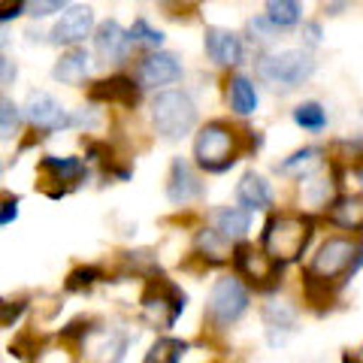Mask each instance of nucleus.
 <instances>
[{"mask_svg": "<svg viewBox=\"0 0 363 363\" xmlns=\"http://www.w3.org/2000/svg\"><path fill=\"white\" fill-rule=\"evenodd\" d=\"M309 240H312V221L297 212L272 215L264 227V252L276 260L279 267L300 260Z\"/></svg>", "mask_w": 363, "mask_h": 363, "instance_id": "1", "label": "nucleus"}, {"mask_svg": "<svg viewBox=\"0 0 363 363\" xmlns=\"http://www.w3.org/2000/svg\"><path fill=\"white\" fill-rule=\"evenodd\" d=\"M43 169L45 173H52L55 182H70V185H76L79 179L85 176V164L79 161V157H43Z\"/></svg>", "mask_w": 363, "mask_h": 363, "instance_id": "22", "label": "nucleus"}, {"mask_svg": "<svg viewBox=\"0 0 363 363\" xmlns=\"http://www.w3.org/2000/svg\"><path fill=\"white\" fill-rule=\"evenodd\" d=\"M18 124H21V109L6 94H0V143L13 140L18 133Z\"/></svg>", "mask_w": 363, "mask_h": 363, "instance_id": "28", "label": "nucleus"}, {"mask_svg": "<svg viewBox=\"0 0 363 363\" xmlns=\"http://www.w3.org/2000/svg\"><path fill=\"white\" fill-rule=\"evenodd\" d=\"M130 45H133L130 30H124L116 18L104 21V25L97 28V33H94V49H97V55H100V61H106V64H121V61H128Z\"/></svg>", "mask_w": 363, "mask_h": 363, "instance_id": "11", "label": "nucleus"}, {"mask_svg": "<svg viewBox=\"0 0 363 363\" xmlns=\"http://www.w3.org/2000/svg\"><path fill=\"white\" fill-rule=\"evenodd\" d=\"M230 257H233L236 272H240L242 279H252V281H269V279H276L279 269H281L267 252H257L252 245H236V252Z\"/></svg>", "mask_w": 363, "mask_h": 363, "instance_id": "12", "label": "nucleus"}, {"mask_svg": "<svg viewBox=\"0 0 363 363\" xmlns=\"http://www.w3.org/2000/svg\"><path fill=\"white\" fill-rule=\"evenodd\" d=\"M21 312H25V303H18V300H0V327H13Z\"/></svg>", "mask_w": 363, "mask_h": 363, "instance_id": "34", "label": "nucleus"}, {"mask_svg": "<svg viewBox=\"0 0 363 363\" xmlns=\"http://www.w3.org/2000/svg\"><path fill=\"white\" fill-rule=\"evenodd\" d=\"M67 4L70 0H25V13L30 18H49L55 13H61V9H67Z\"/></svg>", "mask_w": 363, "mask_h": 363, "instance_id": "31", "label": "nucleus"}, {"mask_svg": "<svg viewBox=\"0 0 363 363\" xmlns=\"http://www.w3.org/2000/svg\"><path fill=\"white\" fill-rule=\"evenodd\" d=\"M264 324L269 330L272 345L285 342V336L297 330V309L288 306V303H281V300H272V303L264 306Z\"/></svg>", "mask_w": 363, "mask_h": 363, "instance_id": "17", "label": "nucleus"}, {"mask_svg": "<svg viewBox=\"0 0 363 363\" xmlns=\"http://www.w3.org/2000/svg\"><path fill=\"white\" fill-rule=\"evenodd\" d=\"M354 176L360 179V191H363V167H357V169H354Z\"/></svg>", "mask_w": 363, "mask_h": 363, "instance_id": "41", "label": "nucleus"}, {"mask_svg": "<svg viewBox=\"0 0 363 363\" xmlns=\"http://www.w3.org/2000/svg\"><path fill=\"white\" fill-rule=\"evenodd\" d=\"M152 121H155V130L164 140H182V136L194 130L197 106L185 91H161L152 100Z\"/></svg>", "mask_w": 363, "mask_h": 363, "instance_id": "3", "label": "nucleus"}, {"mask_svg": "<svg viewBox=\"0 0 363 363\" xmlns=\"http://www.w3.org/2000/svg\"><path fill=\"white\" fill-rule=\"evenodd\" d=\"M203 45H206V55H209V58L218 64V67H236V64L242 61V40L236 37L233 30L206 28Z\"/></svg>", "mask_w": 363, "mask_h": 363, "instance_id": "14", "label": "nucleus"}, {"mask_svg": "<svg viewBox=\"0 0 363 363\" xmlns=\"http://www.w3.org/2000/svg\"><path fill=\"white\" fill-rule=\"evenodd\" d=\"M330 218L339 227H345V230H363V197L360 194H351V197L336 200Z\"/></svg>", "mask_w": 363, "mask_h": 363, "instance_id": "21", "label": "nucleus"}, {"mask_svg": "<svg viewBox=\"0 0 363 363\" xmlns=\"http://www.w3.org/2000/svg\"><path fill=\"white\" fill-rule=\"evenodd\" d=\"M197 248L209 264H224V260H230V240H227L221 230H215V227L212 230H203L197 236Z\"/></svg>", "mask_w": 363, "mask_h": 363, "instance_id": "23", "label": "nucleus"}, {"mask_svg": "<svg viewBox=\"0 0 363 363\" xmlns=\"http://www.w3.org/2000/svg\"><path fill=\"white\" fill-rule=\"evenodd\" d=\"M182 79V61L173 52H152L140 61V85L143 88H164Z\"/></svg>", "mask_w": 363, "mask_h": 363, "instance_id": "9", "label": "nucleus"}, {"mask_svg": "<svg viewBox=\"0 0 363 363\" xmlns=\"http://www.w3.org/2000/svg\"><path fill=\"white\" fill-rule=\"evenodd\" d=\"M303 43L309 45V49H315V45L321 43V25H318V21H306L303 25Z\"/></svg>", "mask_w": 363, "mask_h": 363, "instance_id": "37", "label": "nucleus"}, {"mask_svg": "<svg viewBox=\"0 0 363 363\" xmlns=\"http://www.w3.org/2000/svg\"><path fill=\"white\" fill-rule=\"evenodd\" d=\"M203 194V185L197 173L191 169L188 161H182V157H176L173 167H169V179H167V197L173 206H185V203L197 200Z\"/></svg>", "mask_w": 363, "mask_h": 363, "instance_id": "13", "label": "nucleus"}, {"mask_svg": "<svg viewBox=\"0 0 363 363\" xmlns=\"http://www.w3.org/2000/svg\"><path fill=\"white\" fill-rule=\"evenodd\" d=\"M94 281H100V269H94V267L73 269L70 279H67V291H88Z\"/></svg>", "mask_w": 363, "mask_h": 363, "instance_id": "32", "label": "nucleus"}, {"mask_svg": "<svg viewBox=\"0 0 363 363\" xmlns=\"http://www.w3.org/2000/svg\"><path fill=\"white\" fill-rule=\"evenodd\" d=\"M94 30V9L91 6H70L52 28V40L58 45H79Z\"/></svg>", "mask_w": 363, "mask_h": 363, "instance_id": "10", "label": "nucleus"}, {"mask_svg": "<svg viewBox=\"0 0 363 363\" xmlns=\"http://www.w3.org/2000/svg\"><path fill=\"white\" fill-rule=\"evenodd\" d=\"M354 257H357V245L351 240H342V236H333V240H327L321 248H318V255L312 257L309 269H306V279L330 285L333 279L348 276Z\"/></svg>", "mask_w": 363, "mask_h": 363, "instance_id": "6", "label": "nucleus"}, {"mask_svg": "<svg viewBox=\"0 0 363 363\" xmlns=\"http://www.w3.org/2000/svg\"><path fill=\"white\" fill-rule=\"evenodd\" d=\"M194 157L206 173H224L236 164V133L224 121H212L200 128L194 140Z\"/></svg>", "mask_w": 363, "mask_h": 363, "instance_id": "4", "label": "nucleus"}, {"mask_svg": "<svg viewBox=\"0 0 363 363\" xmlns=\"http://www.w3.org/2000/svg\"><path fill=\"white\" fill-rule=\"evenodd\" d=\"M9 45V30H6V21H0V49Z\"/></svg>", "mask_w": 363, "mask_h": 363, "instance_id": "40", "label": "nucleus"}, {"mask_svg": "<svg viewBox=\"0 0 363 363\" xmlns=\"http://www.w3.org/2000/svg\"><path fill=\"white\" fill-rule=\"evenodd\" d=\"M91 70V55L79 45H70V52L61 55V61L52 67V76L64 85H82Z\"/></svg>", "mask_w": 363, "mask_h": 363, "instance_id": "18", "label": "nucleus"}, {"mask_svg": "<svg viewBox=\"0 0 363 363\" xmlns=\"http://www.w3.org/2000/svg\"><path fill=\"white\" fill-rule=\"evenodd\" d=\"M188 345L182 342V339H161V342H155V348L145 354V360H164V363H176L185 357Z\"/></svg>", "mask_w": 363, "mask_h": 363, "instance_id": "29", "label": "nucleus"}, {"mask_svg": "<svg viewBox=\"0 0 363 363\" xmlns=\"http://www.w3.org/2000/svg\"><path fill=\"white\" fill-rule=\"evenodd\" d=\"M18 218V197H6L0 203V227L4 224H13Z\"/></svg>", "mask_w": 363, "mask_h": 363, "instance_id": "35", "label": "nucleus"}, {"mask_svg": "<svg viewBox=\"0 0 363 363\" xmlns=\"http://www.w3.org/2000/svg\"><path fill=\"white\" fill-rule=\"evenodd\" d=\"M88 97L97 100V104L136 106V100H140V85H136L133 79H128V76H112V79H104V82L91 85Z\"/></svg>", "mask_w": 363, "mask_h": 363, "instance_id": "15", "label": "nucleus"}, {"mask_svg": "<svg viewBox=\"0 0 363 363\" xmlns=\"http://www.w3.org/2000/svg\"><path fill=\"white\" fill-rule=\"evenodd\" d=\"M276 30H279V28L272 25L267 16H257V18L248 21V33H252V40H257V43H269Z\"/></svg>", "mask_w": 363, "mask_h": 363, "instance_id": "33", "label": "nucleus"}, {"mask_svg": "<svg viewBox=\"0 0 363 363\" xmlns=\"http://www.w3.org/2000/svg\"><path fill=\"white\" fill-rule=\"evenodd\" d=\"M248 303L252 300H248V291H245L242 281L236 276H224V279L215 281V288L209 294V306H206L209 321L224 330V327L236 324L248 312Z\"/></svg>", "mask_w": 363, "mask_h": 363, "instance_id": "5", "label": "nucleus"}, {"mask_svg": "<svg viewBox=\"0 0 363 363\" xmlns=\"http://www.w3.org/2000/svg\"><path fill=\"white\" fill-rule=\"evenodd\" d=\"M130 37H133V43H143V45H149V49H161V45H164V33L155 30L145 18L133 21V25H130Z\"/></svg>", "mask_w": 363, "mask_h": 363, "instance_id": "30", "label": "nucleus"}, {"mask_svg": "<svg viewBox=\"0 0 363 363\" xmlns=\"http://www.w3.org/2000/svg\"><path fill=\"white\" fill-rule=\"evenodd\" d=\"M252 227V212L242 209V206H224L215 212V230H221L227 240H242Z\"/></svg>", "mask_w": 363, "mask_h": 363, "instance_id": "20", "label": "nucleus"}, {"mask_svg": "<svg viewBox=\"0 0 363 363\" xmlns=\"http://www.w3.org/2000/svg\"><path fill=\"white\" fill-rule=\"evenodd\" d=\"M227 100L236 116H252L257 109V88L248 76H230L227 82Z\"/></svg>", "mask_w": 363, "mask_h": 363, "instance_id": "19", "label": "nucleus"}, {"mask_svg": "<svg viewBox=\"0 0 363 363\" xmlns=\"http://www.w3.org/2000/svg\"><path fill=\"white\" fill-rule=\"evenodd\" d=\"M255 73L260 82H267L272 88L291 91L303 85L306 79L315 73V58L306 49H281V52H267L260 55L255 64Z\"/></svg>", "mask_w": 363, "mask_h": 363, "instance_id": "2", "label": "nucleus"}, {"mask_svg": "<svg viewBox=\"0 0 363 363\" xmlns=\"http://www.w3.org/2000/svg\"><path fill=\"white\" fill-rule=\"evenodd\" d=\"M143 309H145V318L164 330V315L161 312L167 309L169 318H173V324H176V318L185 312V294H182L176 285H169V281L157 279L155 285L149 288V294L143 297Z\"/></svg>", "mask_w": 363, "mask_h": 363, "instance_id": "8", "label": "nucleus"}, {"mask_svg": "<svg viewBox=\"0 0 363 363\" xmlns=\"http://www.w3.org/2000/svg\"><path fill=\"white\" fill-rule=\"evenodd\" d=\"M13 76H16V67L6 58H0V79H13Z\"/></svg>", "mask_w": 363, "mask_h": 363, "instance_id": "39", "label": "nucleus"}, {"mask_svg": "<svg viewBox=\"0 0 363 363\" xmlns=\"http://www.w3.org/2000/svg\"><path fill=\"white\" fill-rule=\"evenodd\" d=\"M267 18L276 28H294L303 18V0H267Z\"/></svg>", "mask_w": 363, "mask_h": 363, "instance_id": "24", "label": "nucleus"}, {"mask_svg": "<svg viewBox=\"0 0 363 363\" xmlns=\"http://www.w3.org/2000/svg\"><path fill=\"white\" fill-rule=\"evenodd\" d=\"M0 173H4V164H0Z\"/></svg>", "mask_w": 363, "mask_h": 363, "instance_id": "42", "label": "nucleus"}, {"mask_svg": "<svg viewBox=\"0 0 363 363\" xmlns=\"http://www.w3.org/2000/svg\"><path fill=\"white\" fill-rule=\"evenodd\" d=\"M348 4H351V0H324V6H327V9H330V13H333V16H336V13H342V9H345Z\"/></svg>", "mask_w": 363, "mask_h": 363, "instance_id": "38", "label": "nucleus"}, {"mask_svg": "<svg viewBox=\"0 0 363 363\" xmlns=\"http://www.w3.org/2000/svg\"><path fill=\"white\" fill-rule=\"evenodd\" d=\"M25 13V0H0V21H9V18H18Z\"/></svg>", "mask_w": 363, "mask_h": 363, "instance_id": "36", "label": "nucleus"}, {"mask_svg": "<svg viewBox=\"0 0 363 363\" xmlns=\"http://www.w3.org/2000/svg\"><path fill=\"white\" fill-rule=\"evenodd\" d=\"M236 200H240V206L248 212H267L272 206V188L264 176L245 173L240 179V185H236Z\"/></svg>", "mask_w": 363, "mask_h": 363, "instance_id": "16", "label": "nucleus"}, {"mask_svg": "<svg viewBox=\"0 0 363 363\" xmlns=\"http://www.w3.org/2000/svg\"><path fill=\"white\" fill-rule=\"evenodd\" d=\"M21 109H25V118L43 133H55V130L70 128V116H67V109L52 94H45V91H30Z\"/></svg>", "mask_w": 363, "mask_h": 363, "instance_id": "7", "label": "nucleus"}, {"mask_svg": "<svg viewBox=\"0 0 363 363\" xmlns=\"http://www.w3.org/2000/svg\"><path fill=\"white\" fill-rule=\"evenodd\" d=\"M300 197L306 206H312V209H324L327 203L333 200V185H330V179H321V176H306L303 182V188H300Z\"/></svg>", "mask_w": 363, "mask_h": 363, "instance_id": "25", "label": "nucleus"}, {"mask_svg": "<svg viewBox=\"0 0 363 363\" xmlns=\"http://www.w3.org/2000/svg\"><path fill=\"white\" fill-rule=\"evenodd\" d=\"M318 167H321V152H318V149H300V152H294L288 161L279 164V173H297L303 179V176H309L312 169H318Z\"/></svg>", "mask_w": 363, "mask_h": 363, "instance_id": "27", "label": "nucleus"}, {"mask_svg": "<svg viewBox=\"0 0 363 363\" xmlns=\"http://www.w3.org/2000/svg\"><path fill=\"white\" fill-rule=\"evenodd\" d=\"M294 121L309 133H321L327 128V109L318 104V100H306V104H300L294 109Z\"/></svg>", "mask_w": 363, "mask_h": 363, "instance_id": "26", "label": "nucleus"}]
</instances>
